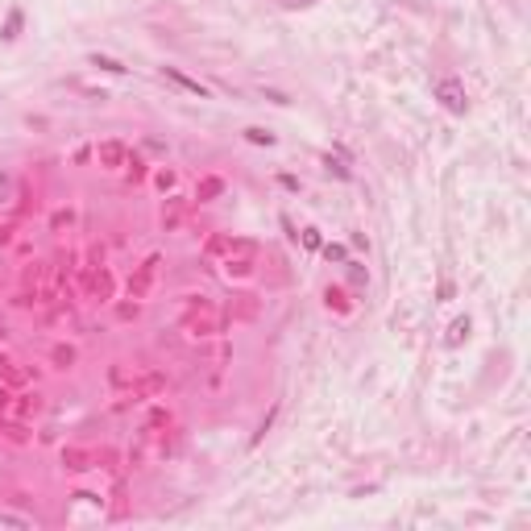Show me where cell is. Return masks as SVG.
Returning a JSON list of instances; mask_svg holds the SVG:
<instances>
[{
	"mask_svg": "<svg viewBox=\"0 0 531 531\" xmlns=\"http://www.w3.org/2000/svg\"><path fill=\"white\" fill-rule=\"evenodd\" d=\"M436 100H440L449 112H465V104H469V100H465V87H461L457 79H440V83H436Z\"/></svg>",
	"mask_w": 531,
	"mask_h": 531,
	"instance_id": "obj_1",
	"label": "cell"
},
{
	"mask_svg": "<svg viewBox=\"0 0 531 531\" xmlns=\"http://www.w3.org/2000/svg\"><path fill=\"white\" fill-rule=\"evenodd\" d=\"M154 274H158V258H150V262H145V266L129 278V299H145V291H150Z\"/></svg>",
	"mask_w": 531,
	"mask_h": 531,
	"instance_id": "obj_2",
	"label": "cell"
},
{
	"mask_svg": "<svg viewBox=\"0 0 531 531\" xmlns=\"http://www.w3.org/2000/svg\"><path fill=\"white\" fill-rule=\"evenodd\" d=\"M129 162V150L120 145V141H100V166H108V170H120Z\"/></svg>",
	"mask_w": 531,
	"mask_h": 531,
	"instance_id": "obj_3",
	"label": "cell"
},
{
	"mask_svg": "<svg viewBox=\"0 0 531 531\" xmlns=\"http://www.w3.org/2000/svg\"><path fill=\"white\" fill-rule=\"evenodd\" d=\"M183 216H187V199H166V204H162V224H166V228H179Z\"/></svg>",
	"mask_w": 531,
	"mask_h": 531,
	"instance_id": "obj_4",
	"label": "cell"
},
{
	"mask_svg": "<svg viewBox=\"0 0 531 531\" xmlns=\"http://www.w3.org/2000/svg\"><path fill=\"white\" fill-rule=\"evenodd\" d=\"M253 258H258V245L253 241H245V237L228 241V262H249L253 266Z\"/></svg>",
	"mask_w": 531,
	"mask_h": 531,
	"instance_id": "obj_5",
	"label": "cell"
},
{
	"mask_svg": "<svg viewBox=\"0 0 531 531\" xmlns=\"http://www.w3.org/2000/svg\"><path fill=\"white\" fill-rule=\"evenodd\" d=\"M87 461H91L87 449H62V465H66V469H75V474H79V469H91Z\"/></svg>",
	"mask_w": 531,
	"mask_h": 531,
	"instance_id": "obj_6",
	"label": "cell"
},
{
	"mask_svg": "<svg viewBox=\"0 0 531 531\" xmlns=\"http://www.w3.org/2000/svg\"><path fill=\"white\" fill-rule=\"evenodd\" d=\"M166 79H170V83H179V87H183V91H195V96H204V87H199V83H195V79H187V75H179V71H174V66H166Z\"/></svg>",
	"mask_w": 531,
	"mask_h": 531,
	"instance_id": "obj_7",
	"label": "cell"
},
{
	"mask_svg": "<svg viewBox=\"0 0 531 531\" xmlns=\"http://www.w3.org/2000/svg\"><path fill=\"white\" fill-rule=\"evenodd\" d=\"M125 166H129V179H133V183H141V179H145V162H141V158H133V154H129V162H125Z\"/></svg>",
	"mask_w": 531,
	"mask_h": 531,
	"instance_id": "obj_8",
	"label": "cell"
},
{
	"mask_svg": "<svg viewBox=\"0 0 531 531\" xmlns=\"http://www.w3.org/2000/svg\"><path fill=\"white\" fill-rule=\"evenodd\" d=\"M91 66H104V71H112V75H120V71H125L116 58H100V54H91Z\"/></svg>",
	"mask_w": 531,
	"mask_h": 531,
	"instance_id": "obj_9",
	"label": "cell"
},
{
	"mask_svg": "<svg viewBox=\"0 0 531 531\" xmlns=\"http://www.w3.org/2000/svg\"><path fill=\"white\" fill-rule=\"evenodd\" d=\"M216 191H220V179H204V183H199V195H195V199H212Z\"/></svg>",
	"mask_w": 531,
	"mask_h": 531,
	"instance_id": "obj_10",
	"label": "cell"
},
{
	"mask_svg": "<svg viewBox=\"0 0 531 531\" xmlns=\"http://www.w3.org/2000/svg\"><path fill=\"white\" fill-rule=\"evenodd\" d=\"M324 299H328V303H332L336 312H349V303H345V295H341L336 287H328V291H324Z\"/></svg>",
	"mask_w": 531,
	"mask_h": 531,
	"instance_id": "obj_11",
	"label": "cell"
},
{
	"mask_svg": "<svg viewBox=\"0 0 531 531\" xmlns=\"http://www.w3.org/2000/svg\"><path fill=\"white\" fill-rule=\"evenodd\" d=\"M50 357H54V366H71V361H75V349H66V345H58V349H54Z\"/></svg>",
	"mask_w": 531,
	"mask_h": 531,
	"instance_id": "obj_12",
	"label": "cell"
},
{
	"mask_svg": "<svg viewBox=\"0 0 531 531\" xmlns=\"http://www.w3.org/2000/svg\"><path fill=\"white\" fill-rule=\"evenodd\" d=\"M4 382H8V386H21V382H25V370H17V366H4Z\"/></svg>",
	"mask_w": 531,
	"mask_h": 531,
	"instance_id": "obj_13",
	"label": "cell"
},
{
	"mask_svg": "<svg viewBox=\"0 0 531 531\" xmlns=\"http://www.w3.org/2000/svg\"><path fill=\"white\" fill-rule=\"evenodd\" d=\"M245 137H249V141H253V145H270V141H274V137H270V133H266V129H249V133H245Z\"/></svg>",
	"mask_w": 531,
	"mask_h": 531,
	"instance_id": "obj_14",
	"label": "cell"
},
{
	"mask_svg": "<svg viewBox=\"0 0 531 531\" xmlns=\"http://www.w3.org/2000/svg\"><path fill=\"white\" fill-rule=\"evenodd\" d=\"M21 29V12H8V25H4V37H17Z\"/></svg>",
	"mask_w": 531,
	"mask_h": 531,
	"instance_id": "obj_15",
	"label": "cell"
},
{
	"mask_svg": "<svg viewBox=\"0 0 531 531\" xmlns=\"http://www.w3.org/2000/svg\"><path fill=\"white\" fill-rule=\"evenodd\" d=\"M208 253H228V237H212L208 241Z\"/></svg>",
	"mask_w": 531,
	"mask_h": 531,
	"instance_id": "obj_16",
	"label": "cell"
},
{
	"mask_svg": "<svg viewBox=\"0 0 531 531\" xmlns=\"http://www.w3.org/2000/svg\"><path fill=\"white\" fill-rule=\"evenodd\" d=\"M349 282H353V287H361V282H366V270H361L357 262H349Z\"/></svg>",
	"mask_w": 531,
	"mask_h": 531,
	"instance_id": "obj_17",
	"label": "cell"
},
{
	"mask_svg": "<svg viewBox=\"0 0 531 531\" xmlns=\"http://www.w3.org/2000/svg\"><path fill=\"white\" fill-rule=\"evenodd\" d=\"M465 332H469V320H457V324H453V336H449V345H457Z\"/></svg>",
	"mask_w": 531,
	"mask_h": 531,
	"instance_id": "obj_18",
	"label": "cell"
},
{
	"mask_svg": "<svg viewBox=\"0 0 531 531\" xmlns=\"http://www.w3.org/2000/svg\"><path fill=\"white\" fill-rule=\"evenodd\" d=\"M37 407H42L37 395H33V399H21V403H17V415H29V411H37Z\"/></svg>",
	"mask_w": 531,
	"mask_h": 531,
	"instance_id": "obj_19",
	"label": "cell"
},
{
	"mask_svg": "<svg viewBox=\"0 0 531 531\" xmlns=\"http://www.w3.org/2000/svg\"><path fill=\"white\" fill-rule=\"evenodd\" d=\"M324 258H328V262H345V249H341V245H324Z\"/></svg>",
	"mask_w": 531,
	"mask_h": 531,
	"instance_id": "obj_20",
	"label": "cell"
},
{
	"mask_svg": "<svg viewBox=\"0 0 531 531\" xmlns=\"http://www.w3.org/2000/svg\"><path fill=\"white\" fill-rule=\"evenodd\" d=\"M303 245H307V249H320V233L307 228V233H303Z\"/></svg>",
	"mask_w": 531,
	"mask_h": 531,
	"instance_id": "obj_21",
	"label": "cell"
},
{
	"mask_svg": "<svg viewBox=\"0 0 531 531\" xmlns=\"http://www.w3.org/2000/svg\"><path fill=\"white\" fill-rule=\"evenodd\" d=\"M307 4H316V0H282V8H307Z\"/></svg>",
	"mask_w": 531,
	"mask_h": 531,
	"instance_id": "obj_22",
	"label": "cell"
},
{
	"mask_svg": "<svg viewBox=\"0 0 531 531\" xmlns=\"http://www.w3.org/2000/svg\"><path fill=\"white\" fill-rule=\"evenodd\" d=\"M8 237H12V228H0V245H8Z\"/></svg>",
	"mask_w": 531,
	"mask_h": 531,
	"instance_id": "obj_23",
	"label": "cell"
}]
</instances>
